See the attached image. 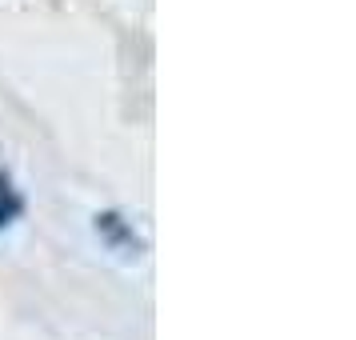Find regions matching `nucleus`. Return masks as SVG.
I'll use <instances>...</instances> for the list:
<instances>
[{"label":"nucleus","instance_id":"2","mask_svg":"<svg viewBox=\"0 0 356 340\" xmlns=\"http://www.w3.org/2000/svg\"><path fill=\"white\" fill-rule=\"evenodd\" d=\"M20 216H24V196H20L17 180L0 168V232H4V228H13Z\"/></svg>","mask_w":356,"mask_h":340},{"label":"nucleus","instance_id":"1","mask_svg":"<svg viewBox=\"0 0 356 340\" xmlns=\"http://www.w3.org/2000/svg\"><path fill=\"white\" fill-rule=\"evenodd\" d=\"M92 232L100 236V244L108 248V252H116V257H124V260H136V257H145V236L132 228L129 216H120L116 209H104L92 216Z\"/></svg>","mask_w":356,"mask_h":340}]
</instances>
